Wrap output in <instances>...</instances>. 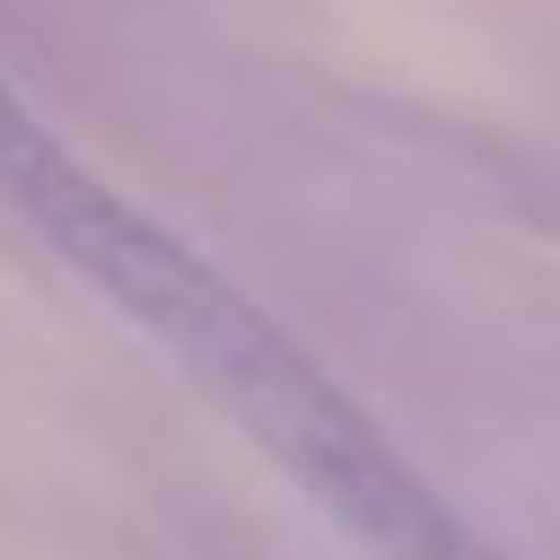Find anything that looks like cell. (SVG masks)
I'll list each match as a JSON object with an SVG mask.
<instances>
[{"mask_svg":"<svg viewBox=\"0 0 560 560\" xmlns=\"http://www.w3.org/2000/svg\"><path fill=\"white\" fill-rule=\"evenodd\" d=\"M0 192L101 300H116L162 353H177L208 399H223L261 438V453L376 560H499L300 338H284L208 254L101 185L9 78H0Z\"/></svg>","mask_w":560,"mask_h":560,"instance_id":"cell-1","label":"cell"}]
</instances>
